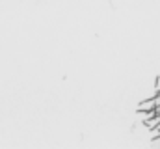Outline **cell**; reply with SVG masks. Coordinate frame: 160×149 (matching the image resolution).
I'll use <instances>...</instances> for the list:
<instances>
[{"mask_svg":"<svg viewBox=\"0 0 160 149\" xmlns=\"http://www.w3.org/2000/svg\"><path fill=\"white\" fill-rule=\"evenodd\" d=\"M158 147H160V140H158Z\"/></svg>","mask_w":160,"mask_h":149,"instance_id":"277c9868","label":"cell"},{"mask_svg":"<svg viewBox=\"0 0 160 149\" xmlns=\"http://www.w3.org/2000/svg\"><path fill=\"white\" fill-rule=\"evenodd\" d=\"M155 93H160V74L155 78Z\"/></svg>","mask_w":160,"mask_h":149,"instance_id":"3957f363","label":"cell"},{"mask_svg":"<svg viewBox=\"0 0 160 149\" xmlns=\"http://www.w3.org/2000/svg\"><path fill=\"white\" fill-rule=\"evenodd\" d=\"M147 110H155V99L153 97H149V99H145L138 105V112H147Z\"/></svg>","mask_w":160,"mask_h":149,"instance_id":"6da1fadb","label":"cell"},{"mask_svg":"<svg viewBox=\"0 0 160 149\" xmlns=\"http://www.w3.org/2000/svg\"><path fill=\"white\" fill-rule=\"evenodd\" d=\"M142 123L145 125V129L151 131V129H155V127L160 123V116H153V117H149V119H145V121H142Z\"/></svg>","mask_w":160,"mask_h":149,"instance_id":"7a4b0ae2","label":"cell"}]
</instances>
